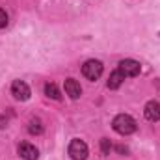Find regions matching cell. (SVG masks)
Masks as SVG:
<instances>
[{
    "label": "cell",
    "instance_id": "1",
    "mask_svg": "<svg viewBox=\"0 0 160 160\" xmlns=\"http://www.w3.org/2000/svg\"><path fill=\"white\" fill-rule=\"evenodd\" d=\"M112 127H114V130L118 134H121V136H128V134L136 132V121H134V118H130L127 114L116 116L114 121H112Z\"/></svg>",
    "mask_w": 160,
    "mask_h": 160
},
{
    "label": "cell",
    "instance_id": "2",
    "mask_svg": "<svg viewBox=\"0 0 160 160\" xmlns=\"http://www.w3.org/2000/svg\"><path fill=\"white\" fill-rule=\"evenodd\" d=\"M82 75L88 80H97L102 75V63L99 60H89L82 65Z\"/></svg>",
    "mask_w": 160,
    "mask_h": 160
},
{
    "label": "cell",
    "instance_id": "3",
    "mask_svg": "<svg viewBox=\"0 0 160 160\" xmlns=\"http://www.w3.org/2000/svg\"><path fill=\"white\" fill-rule=\"evenodd\" d=\"M69 155L73 160H86L88 158V145L82 140H73L69 143Z\"/></svg>",
    "mask_w": 160,
    "mask_h": 160
},
{
    "label": "cell",
    "instance_id": "4",
    "mask_svg": "<svg viewBox=\"0 0 160 160\" xmlns=\"http://www.w3.org/2000/svg\"><path fill=\"white\" fill-rule=\"evenodd\" d=\"M11 95L17 101H28L30 99V88H28V84L22 82V80H15L11 84Z\"/></svg>",
    "mask_w": 160,
    "mask_h": 160
},
{
    "label": "cell",
    "instance_id": "5",
    "mask_svg": "<svg viewBox=\"0 0 160 160\" xmlns=\"http://www.w3.org/2000/svg\"><path fill=\"white\" fill-rule=\"evenodd\" d=\"M119 71L125 75V78L127 77H138L142 71V65L136 60H123V62H119Z\"/></svg>",
    "mask_w": 160,
    "mask_h": 160
},
{
    "label": "cell",
    "instance_id": "6",
    "mask_svg": "<svg viewBox=\"0 0 160 160\" xmlns=\"http://www.w3.org/2000/svg\"><path fill=\"white\" fill-rule=\"evenodd\" d=\"M143 116H145V119L151 121V123L160 121V104L157 101H149L145 104V108H143Z\"/></svg>",
    "mask_w": 160,
    "mask_h": 160
},
{
    "label": "cell",
    "instance_id": "7",
    "mask_svg": "<svg viewBox=\"0 0 160 160\" xmlns=\"http://www.w3.org/2000/svg\"><path fill=\"white\" fill-rule=\"evenodd\" d=\"M19 155H21V158H24V160H38L39 158L38 147H34L32 143H26V142H22L19 145Z\"/></svg>",
    "mask_w": 160,
    "mask_h": 160
},
{
    "label": "cell",
    "instance_id": "8",
    "mask_svg": "<svg viewBox=\"0 0 160 160\" xmlns=\"http://www.w3.org/2000/svg\"><path fill=\"white\" fill-rule=\"evenodd\" d=\"M65 93L71 99H78L80 95H82V88H80V84L75 78H67L65 80Z\"/></svg>",
    "mask_w": 160,
    "mask_h": 160
},
{
    "label": "cell",
    "instance_id": "9",
    "mask_svg": "<svg viewBox=\"0 0 160 160\" xmlns=\"http://www.w3.org/2000/svg\"><path fill=\"white\" fill-rule=\"evenodd\" d=\"M123 80H125V75L118 69V71H114V73L110 75V78H108V84H106V86H108L110 89H118L121 84H123Z\"/></svg>",
    "mask_w": 160,
    "mask_h": 160
},
{
    "label": "cell",
    "instance_id": "10",
    "mask_svg": "<svg viewBox=\"0 0 160 160\" xmlns=\"http://www.w3.org/2000/svg\"><path fill=\"white\" fill-rule=\"evenodd\" d=\"M45 95H47V97H50V99H54V101H60V99H62L60 89H58V88H56V84H52V82L45 84Z\"/></svg>",
    "mask_w": 160,
    "mask_h": 160
},
{
    "label": "cell",
    "instance_id": "11",
    "mask_svg": "<svg viewBox=\"0 0 160 160\" xmlns=\"http://www.w3.org/2000/svg\"><path fill=\"white\" fill-rule=\"evenodd\" d=\"M28 132L30 134H41L43 132V123H41V119H32L30 121V125H28Z\"/></svg>",
    "mask_w": 160,
    "mask_h": 160
},
{
    "label": "cell",
    "instance_id": "12",
    "mask_svg": "<svg viewBox=\"0 0 160 160\" xmlns=\"http://www.w3.org/2000/svg\"><path fill=\"white\" fill-rule=\"evenodd\" d=\"M101 151H102V155H110V151H112V143H110L108 138H102V140H101Z\"/></svg>",
    "mask_w": 160,
    "mask_h": 160
},
{
    "label": "cell",
    "instance_id": "13",
    "mask_svg": "<svg viewBox=\"0 0 160 160\" xmlns=\"http://www.w3.org/2000/svg\"><path fill=\"white\" fill-rule=\"evenodd\" d=\"M8 26V13L0 8V28H6Z\"/></svg>",
    "mask_w": 160,
    "mask_h": 160
},
{
    "label": "cell",
    "instance_id": "14",
    "mask_svg": "<svg viewBox=\"0 0 160 160\" xmlns=\"http://www.w3.org/2000/svg\"><path fill=\"white\" fill-rule=\"evenodd\" d=\"M116 149H118V151H119V153H127V147H123V145H118V147H116Z\"/></svg>",
    "mask_w": 160,
    "mask_h": 160
}]
</instances>
